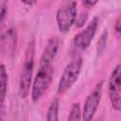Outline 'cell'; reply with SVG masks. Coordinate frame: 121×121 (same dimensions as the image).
<instances>
[{"mask_svg":"<svg viewBox=\"0 0 121 121\" xmlns=\"http://www.w3.org/2000/svg\"><path fill=\"white\" fill-rule=\"evenodd\" d=\"M98 26V17L95 16L89 25L80 32H78L77 35H75L72 44L73 47L78 50H85L92 43L95 31Z\"/></svg>","mask_w":121,"mask_h":121,"instance_id":"52a82bcc","label":"cell"},{"mask_svg":"<svg viewBox=\"0 0 121 121\" xmlns=\"http://www.w3.org/2000/svg\"><path fill=\"white\" fill-rule=\"evenodd\" d=\"M114 30H115V33L117 35V37H119L120 35V32H121V26H120V17L117 18L116 22H115V25H114Z\"/></svg>","mask_w":121,"mask_h":121,"instance_id":"9a60e30c","label":"cell"},{"mask_svg":"<svg viewBox=\"0 0 121 121\" xmlns=\"http://www.w3.org/2000/svg\"><path fill=\"white\" fill-rule=\"evenodd\" d=\"M45 121H59V100L58 98H54L46 112Z\"/></svg>","mask_w":121,"mask_h":121,"instance_id":"30bf717a","label":"cell"},{"mask_svg":"<svg viewBox=\"0 0 121 121\" xmlns=\"http://www.w3.org/2000/svg\"><path fill=\"white\" fill-rule=\"evenodd\" d=\"M6 13H7V5L6 3H3V6L0 9V45L2 43V39H3V26H4V20L6 17Z\"/></svg>","mask_w":121,"mask_h":121,"instance_id":"4fadbf2b","label":"cell"},{"mask_svg":"<svg viewBox=\"0 0 121 121\" xmlns=\"http://www.w3.org/2000/svg\"><path fill=\"white\" fill-rule=\"evenodd\" d=\"M67 121H81V111L79 103H74L69 112Z\"/></svg>","mask_w":121,"mask_h":121,"instance_id":"8fae6325","label":"cell"},{"mask_svg":"<svg viewBox=\"0 0 121 121\" xmlns=\"http://www.w3.org/2000/svg\"><path fill=\"white\" fill-rule=\"evenodd\" d=\"M34 55H35V42L32 39L26 47L25 61L23 64L22 73L19 81V93L22 98H26L29 95L33 68H34Z\"/></svg>","mask_w":121,"mask_h":121,"instance_id":"6da1fadb","label":"cell"},{"mask_svg":"<svg viewBox=\"0 0 121 121\" xmlns=\"http://www.w3.org/2000/svg\"><path fill=\"white\" fill-rule=\"evenodd\" d=\"M102 86H103V81H100L99 83L96 84L95 89L88 95L83 105V110L81 112V118L83 121L93 120L101 100Z\"/></svg>","mask_w":121,"mask_h":121,"instance_id":"8992f818","label":"cell"},{"mask_svg":"<svg viewBox=\"0 0 121 121\" xmlns=\"http://www.w3.org/2000/svg\"><path fill=\"white\" fill-rule=\"evenodd\" d=\"M8 81H9V77H8L6 65L1 63L0 64V102L5 101L8 92Z\"/></svg>","mask_w":121,"mask_h":121,"instance_id":"9c48e42d","label":"cell"},{"mask_svg":"<svg viewBox=\"0 0 121 121\" xmlns=\"http://www.w3.org/2000/svg\"><path fill=\"white\" fill-rule=\"evenodd\" d=\"M121 66L117 64L109 78L108 91L111 100V104L113 110L119 112L121 109Z\"/></svg>","mask_w":121,"mask_h":121,"instance_id":"5b68a950","label":"cell"},{"mask_svg":"<svg viewBox=\"0 0 121 121\" xmlns=\"http://www.w3.org/2000/svg\"><path fill=\"white\" fill-rule=\"evenodd\" d=\"M77 19V2L68 1L60 6L56 13V22L60 32H68Z\"/></svg>","mask_w":121,"mask_h":121,"instance_id":"3957f363","label":"cell"},{"mask_svg":"<svg viewBox=\"0 0 121 121\" xmlns=\"http://www.w3.org/2000/svg\"><path fill=\"white\" fill-rule=\"evenodd\" d=\"M87 18H88L87 12H84V13H81L80 15H78V17L76 19V25H77V26H78V27L82 26L86 23Z\"/></svg>","mask_w":121,"mask_h":121,"instance_id":"5bb4252c","label":"cell"},{"mask_svg":"<svg viewBox=\"0 0 121 121\" xmlns=\"http://www.w3.org/2000/svg\"><path fill=\"white\" fill-rule=\"evenodd\" d=\"M59 46H60L59 38L58 37L50 38L43 48V51L40 58L39 65H52V62L59 50Z\"/></svg>","mask_w":121,"mask_h":121,"instance_id":"ba28073f","label":"cell"},{"mask_svg":"<svg viewBox=\"0 0 121 121\" xmlns=\"http://www.w3.org/2000/svg\"><path fill=\"white\" fill-rule=\"evenodd\" d=\"M5 112L4 102H0V121H5Z\"/></svg>","mask_w":121,"mask_h":121,"instance_id":"2e32d148","label":"cell"},{"mask_svg":"<svg viewBox=\"0 0 121 121\" xmlns=\"http://www.w3.org/2000/svg\"><path fill=\"white\" fill-rule=\"evenodd\" d=\"M95 121H102V120H101V119H96Z\"/></svg>","mask_w":121,"mask_h":121,"instance_id":"ac0fdd59","label":"cell"},{"mask_svg":"<svg viewBox=\"0 0 121 121\" xmlns=\"http://www.w3.org/2000/svg\"><path fill=\"white\" fill-rule=\"evenodd\" d=\"M96 3H97L96 1H95V2H91V1H84V2H83V5H85V6H90V7H92V6L95 5Z\"/></svg>","mask_w":121,"mask_h":121,"instance_id":"e0dca14e","label":"cell"},{"mask_svg":"<svg viewBox=\"0 0 121 121\" xmlns=\"http://www.w3.org/2000/svg\"><path fill=\"white\" fill-rule=\"evenodd\" d=\"M81 67H82V59L80 57L73 60L69 64H67L59 80L58 89H57L59 95L65 93L74 85V83L78 80L79 77Z\"/></svg>","mask_w":121,"mask_h":121,"instance_id":"277c9868","label":"cell"},{"mask_svg":"<svg viewBox=\"0 0 121 121\" xmlns=\"http://www.w3.org/2000/svg\"><path fill=\"white\" fill-rule=\"evenodd\" d=\"M53 77L52 65H39L37 75L31 86V98L38 101L48 89Z\"/></svg>","mask_w":121,"mask_h":121,"instance_id":"7a4b0ae2","label":"cell"},{"mask_svg":"<svg viewBox=\"0 0 121 121\" xmlns=\"http://www.w3.org/2000/svg\"><path fill=\"white\" fill-rule=\"evenodd\" d=\"M107 40H108V31H107V29H105L97 42V48H96L97 54H101L104 51L106 44H107Z\"/></svg>","mask_w":121,"mask_h":121,"instance_id":"7c38bea8","label":"cell"}]
</instances>
